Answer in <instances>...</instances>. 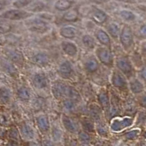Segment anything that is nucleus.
Returning <instances> with one entry per match:
<instances>
[{"instance_id":"32","label":"nucleus","mask_w":146,"mask_h":146,"mask_svg":"<svg viewBox=\"0 0 146 146\" xmlns=\"http://www.w3.org/2000/svg\"><path fill=\"white\" fill-rule=\"evenodd\" d=\"M139 131L138 129L132 130V131H129V132L126 133V135H125V137H126L129 139H135V138L137 137V135H139Z\"/></svg>"},{"instance_id":"45","label":"nucleus","mask_w":146,"mask_h":146,"mask_svg":"<svg viewBox=\"0 0 146 146\" xmlns=\"http://www.w3.org/2000/svg\"><path fill=\"white\" fill-rule=\"evenodd\" d=\"M2 4L0 2V10H2Z\"/></svg>"},{"instance_id":"24","label":"nucleus","mask_w":146,"mask_h":146,"mask_svg":"<svg viewBox=\"0 0 146 146\" xmlns=\"http://www.w3.org/2000/svg\"><path fill=\"white\" fill-rule=\"evenodd\" d=\"M82 42H83V45L88 49H94L96 45L94 39L90 35H84L82 39Z\"/></svg>"},{"instance_id":"21","label":"nucleus","mask_w":146,"mask_h":146,"mask_svg":"<svg viewBox=\"0 0 146 146\" xmlns=\"http://www.w3.org/2000/svg\"><path fill=\"white\" fill-rule=\"evenodd\" d=\"M72 5V2L69 0H58L55 4V7L58 10L64 11L70 9Z\"/></svg>"},{"instance_id":"29","label":"nucleus","mask_w":146,"mask_h":146,"mask_svg":"<svg viewBox=\"0 0 146 146\" xmlns=\"http://www.w3.org/2000/svg\"><path fill=\"white\" fill-rule=\"evenodd\" d=\"M99 100L103 108H108L109 107V100L108 97L105 93H101L99 96Z\"/></svg>"},{"instance_id":"30","label":"nucleus","mask_w":146,"mask_h":146,"mask_svg":"<svg viewBox=\"0 0 146 146\" xmlns=\"http://www.w3.org/2000/svg\"><path fill=\"white\" fill-rule=\"evenodd\" d=\"M121 17L126 21H133L135 19V15L130 11L123 10L121 12Z\"/></svg>"},{"instance_id":"44","label":"nucleus","mask_w":146,"mask_h":146,"mask_svg":"<svg viewBox=\"0 0 146 146\" xmlns=\"http://www.w3.org/2000/svg\"><path fill=\"white\" fill-rule=\"evenodd\" d=\"M25 146H38V145L35 143H29Z\"/></svg>"},{"instance_id":"7","label":"nucleus","mask_w":146,"mask_h":146,"mask_svg":"<svg viewBox=\"0 0 146 146\" xmlns=\"http://www.w3.org/2000/svg\"><path fill=\"white\" fill-rule=\"evenodd\" d=\"M117 66L124 75L129 76L132 74L133 68L131 62L126 57H121L117 61Z\"/></svg>"},{"instance_id":"26","label":"nucleus","mask_w":146,"mask_h":146,"mask_svg":"<svg viewBox=\"0 0 146 146\" xmlns=\"http://www.w3.org/2000/svg\"><path fill=\"white\" fill-rule=\"evenodd\" d=\"M18 96L21 100H23V101L29 100L30 99L29 91L28 88H26V87H21L18 91Z\"/></svg>"},{"instance_id":"16","label":"nucleus","mask_w":146,"mask_h":146,"mask_svg":"<svg viewBox=\"0 0 146 146\" xmlns=\"http://www.w3.org/2000/svg\"><path fill=\"white\" fill-rule=\"evenodd\" d=\"M36 123L39 129L42 131H47L49 129V121L45 115H40L36 118Z\"/></svg>"},{"instance_id":"23","label":"nucleus","mask_w":146,"mask_h":146,"mask_svg":"<svg viewBox=\"0 0 146 146\" xmlns=\"http://www.w3.org/2000/svg\"><path fill=\"white\" fill-rule=\"evenodd\" d=\"M11 98L10 91L7 88H0V101L3 103H7L10 102Z\"/></svg>"},{"instance_id":"10","label":"nucleus","mask_w":146,"mask_h":146,"mask_svg":"<svg viewBox=\"0 0 146 146\" xmlns=\"http://www.w3.org/2000/svg\"><path fill=\"white\" fill-rule=\"evenodd\" d=\"M58 72H59L60 75L63 78H70L72 73V66L71 63L67 61L62 62L59 66Z\"/></svg>"},{"instance_id":"31","label":"nucleus","mask_w":146,"mask_h":146,"mask_svg":"<svg viewBox=\"0 0 146 146\" xmlns=\"http://www.w3.org/2000/svg\"><path fill=\"white\" fill-rule=\"evenodd\" d=\"M29 3H31L30 0H18L15 2H14L13 5L18 8H21V7L27 6Z\"/></svg>"},{"instance_id":"14","label":"nucleus","mask_w":146,"mask_h":146,"mask_svg":"<svg viewBox=\"0 0 146 146\" xmlns=\"http://www.w3.org/2000/svg\"><path fill=\"white\" fill-rule=\"evenodd\" d=\"M7 56L12 62L17 64H21L23 62V56L21 52L16 50H9L7 52Z\"/></svg>"},{"instance_id":"42","label":"nucleus","mask_w":146,"mask_h":146,"mask_svg":"<svg viewBox=\"0 0 146 146\" xmlns=\"http://www.w3.org/2000/svg\"><path fill=\"white\" fill-rule=\"evenodd\" d=\"M141 77L143 80L145 82H146V66H144L141 70Z\"/></svg>"},{"instance_id":"40","label":"nucleus","mask_w":146,"mask_h":146,"mask_svg":"<svg viewBox=\"0 0 146 146\" xmlns=\"http://www.w3.org/2000/svg\"><path fill=\"white\" fill-rule=\"evenodd\" d=\"M139 32H140V35L143 37L146 38V25L142 26L140 29H139Z\"/></svg>"},{"instance_id":"9","label":"nucleus","mask_w":146,"mask_h":146,"mask_svg":"<svg viewBox=\"0 0 146 146\" xmlns=\"http://www.w3.org/2000/svg\"><path fill=\"white\" fill-rule=\"evenodd\" d=\"M62 48L64 52L70 56H75L78 53V48L76 45L71 42L64 41L62 43Z\"/></svg>"},{"instance_id":"34","label":"nucleus","mask_w":146,"mask_h":146,"mask_svg":"<svg viewBox=\"0 0 146 146\" xmlns=\"http://www.w3.org/2000/svg\"><path fill=\"white\" fill-rule=\"evenodd\" d=\"M83 126L84 127L85 129L88 130V131H92L94 130L93 123L88 121H85L83 123Z\"/></svg>"},{"instance_id":"25","label":"nucleus","mask_w":146,"mask_h":146,"mask_svg":"<svg viewBox=\"0 0 146 146\" xmlns=\"http://www.w3.org/2000/svg\"><path fill=\"white\" fill-rule=\"evenodd\" d=\"M78 13L76 10H72L70 11L67 12L64 15L63 18L64 20L66 21H75L78 19Z\"/></svg>"},{"instance_id":"4","label":"nucleus","mask_w":146,"mask_h":146,"mask_svg":"<svg viewBox=\"0 0 146 146\" xmlns=\"http://www.w3.org/2000/svg\"><path fill=\"white\" fill-rule=\"evenodd\" d=\"M96 53L102 63L106 66H111L113 64V55L108 48H99L96 50Z\"/></svg>"},{"instance_id":"28","label":"nucleus","mask_w":146,"mask_h":146,"mask_svg":"<svg viewBox=\"0 0 146 146\" xmlns=\"http://www.w3.org/2000/svg\"><path fill=\"white\" fill-rule=\"evenodd\" d=\"M11 26L7 22L4 21H0V33L5 34L10 32L11 30Z\"/></svg>"},{"instance_id":"43","label":"nucleus","mask_w":146,"mask_h":146,"mask_svg":"<svg viewBox=\"0 0 146 146\" xmlns=\"http://www.w3.org/2000/svg\"><path fill=\"white\" fill-rule=\"evenodd\" d=\"M44 146H54V145H53V143H52L50 141H49V140H45V141H44Z\"/></svg>"},{"instance_id":"2","label":"nucleus","mask_w":146,"mask_h":146,"mask_svg":"<svg viewBox=\"0 0 146 146\" xmlns=\"http://www.w3.org/2000/svg\"><path fill=\"white\" fill-rule=\"evenodd\" d=\"M120 40L121 45H123L125 49H129L133 45L134 36L131 29L129 26H125L123 28L120 35Z\"/></svg>"},{"instance_id":"49","label":"nucleus","mask_w":146,"mask_h":146,"mask_svg":"<svg viewBox=\"0 0 146 146\" xmlns=\"http://www.w3.org/2000/svg\"><path fill=\"white\" fill-rule=\"evenodd\" d=\"M145 146H146V145H145Z\"/></svg>"},{"instance_id":"35","label":"nucleus","mask_w":146,"mask_h":146,"mask_svg":"<svg viewBox=\"0 0 146 146\" xmlns=\"http://www.w3.org/2000/svg\"><path fill=\"white\" fill-rule=\"evenodd\" d=\"M61 136H62L61 131H60L58 129H56V128L53 129V139H54L55 140H58V139L61 138Z\"/></svg>"},{"instance_id":"22","label":"nucleus","mask_w":146,"mask_h":146,"mask_svg":"<svg viewBox=\"0 0 146 146\" xmlns=\"http://www.w3.org/2000/svg\"><path fill=\"white\" fill-rule=\"evenodd\" d=\"M85 66H86V69L87 71L89 72H96V70H98L99 64L96 59L91 58V59L87 61Z\"/></svg>"},{"instance_id":"27","label":"nucleus","mask_w":146,"mask_h":146,"mask_svg":"<svg viewBox=\"0 0 146 146\" xmlns=\"http://www.w3.org/2000/svg\"><path fill=\"white\" fill-rule=\"evenodd\" d=\"M108 30L113 38H117L119 35V27L115 23H110L108 27Z\"/></svg>"},{"instance_id":"48","label":"nucleus","mask_w":146,"mask_h":146,"mask_svg":"<svg viewBox=\"0 0 146 146\" xmlns=\"http://www.w3.org/2000/svg\"><path fill=\"white\" fill-rule=\"evenodd\" d=\"M82 146H87V145H82Z\"/></svg>"},{"instance_id":"41","label":"nucleus","mask_w":146,"mask_h":146,"mask_svg":"<svg viewBox=\"0 0 146 146\" xmlns=\"http://www.w3.org/2000/svg\"><path fill=\"white\" fill-rule=\"evenodd\" d=\"M141 53L144 56H146V41H144L141 44Z\"/></svg>"},{"instance_id":"46","label":"nucleus","mask_w":146,"mask_h":146,"mask_svg":"<svg viewBox=\"0 0 146 146\" xmlns=\"http://www.w3.org/2000/svg\"><path fill=\"white\" fill-rule=\"evenodd\" d=\"M144 137H145V138H146V131L144 133Z\"/></svg>"},{"instance_id":"47","label":"nucleus","mask_w":146,"mask_h":146,"mask_svg":"<svg viewBox=\"0 0 146 146\" xmlns=\"http://www.w3.org/2000/svg\"><path fill=\"white\" fill-rule=\"evenodd\" d=\"M1 42H2V39H1V37H0V44H1Z\"/></svg>"},{"instance_id":"19","label":"nucleus","mask_w":146,"mask_h":146,"mask_svg":"<svg viewBox=\"0 0 146 146\" xmlns=\"http://www.w3.org/2000/svg\"><path fill=\"white\" fill-rule=\"evenodd\" d=\"M107 15L106 14L104 13V12L101 11V10H96L95 12H94L92 15H91V18L94 21H95L96 23H100V24H102V23H105L107 20Z\"/></svg>"},{"instance_id":"18","label":"nucleus","mask_w":146,"mask_h":146,"mask_svg":"<svg viewBox=\"0 0 146 146\" xmlns=\"http://www.w3.org/2000/svg\"><path fill=\"white\" fill-rule=\"evenodd\" d=\"M62 123H63L64 126L67 131L72 133L76 132V125L70 119V118L66 116V115H63V117H62Z\"/></svg>"},{"instance_id":"36","label":"nucleus","mask_w":146,"mask_h":146,"mask_svg":"<svg viewBox=\"0 0 146 146\" xmlns=\"http://www.w3.org/2000/svg\"><path fill=\"white\" fill-rule=\"evenodd\" d=\"M79 137L80 139H82L83 141H88L90 139V136L87 134L86 132H84V131H81L79 134Z\"/></svg>"},{"instance_id":"39","label":"nucleus","mask_w":146,"mask_h":146,"mask_svg":"<svg viewBox=\"0 0 146 146\" xmlns=\"http://www.w3.org/2000/svg\"><path fill=\"white\" fill-rule=\"evenodd\" d=\"M139 103H140V105L143 108L146 109V94H145L144 95H143L140 97V99H139Z\"/></svg>"},{"instance_id":"8","label":"nucleus","mask_w":146,"mask_h":146,"mask_svg":"<svg viewBox=\"0 0 146 146\" xmlns=\"http://www.w3.org/2000/svg\"><path fill=\"white\" fill-rule=\"evenodd\" d=\"M33 83L36 88H44L48 86V78L44 73H36L34 76Z\"/></svg>"},{"instance_id":"37","label":"nucleus","mask_w":146,"mask_h":146,"mask_svg":"<svg viewBox=\"0 0 146 146\" xmlns=\"http://www.w3.org/2000/svg\"><path fill=\"white\" fill-rule=\"evenodd\" d=\"M64 107L66 109L68 110L72 109V108H74V106H75L72 100H66V101L64 102Z\"/></svg>"},{"instance_id":"5","label":"nucleus","mask_w":146,"mask_h":146,"mask_svg":"<svg viewBox=\"0 0 146 146\" xmlns=\"http://www.w3.org/2000/svg\"><path fill=\"white\" fill-rule=\"evenodd\" d=\"M132 123L133 119L131 118H114L112 121L111 129L115 131H119L131 126Z\"/></svg>"},{"instance_id":"15","label":"nucleus","mask_w":146,"mask_h":146,"mask_svg":"<svg viewBox=\"0 0 146 146\" xmlns=\"http://www.w3.org/2000/svg\"><path fill=\"white\" fill-rule=\"evenodd\" d=\"M96 39L99 40L100 43L105 46H110V39L108 36V34L102 29H100L96 33Z\"/></svg>"},{"instance_id":"11","label":"nucleus","mask_w":146,"mask_h":146,"mask_svg":"<svg viewBox=\"0 0 146 146\" xmlns=\"http://www.w3.org/2000/svg\"><path fill=\"white\" fill-rule=\"evenodd\" d=\"M78 30L74 27H65L61 29L60 35L66 39H73L76 36Z\"/></svg>"},{"instance_id":"12","label":"nucleus","mask_w":146,"mask_h":146,"mask_svg":"<svg viewBox=\"0 0 146 146\" xmlns=\"http://www.w3.org/2000/svg\"><path fill=\"white\" fill-rule=\"evenodd\" d=\"M113 84L117 88H124L126 86V81L124 77L118 72H115L113 75Z\"/></svg>"},{"instance_id":"13","label":"nucleus","mask_w":146,"mask_h":146,"mask_svg":"<svg viewBox=\"0 0 146 146\" xmlns=\"http://www.w3.org/2000/svg\"><path fill=\"white\" fill-rule=\"evenodd\" d=\"M32 61L40 66H47L49 64V57L44 53H39L32 57Z\"/></svg>"},{"instance_id":"3","label":"nucleus","mask_w":146,"mask_h":146,"mask_svg":"<svg viewBox=\"0 0 146 146\" xmlns=\"http://www.w3.org/2000/svg\"><path fill=\"white\" fill-rule=\"evenodd\" d=\"M32 15V14L28 12L23 11L21 10H10L4 13L1 17L5 19H8L12 21H19L26 19Z\"/></svg>"},{"instance_id":"1","label":"nucleus","mask_w":146,"mask_h":146,"mask_svg":"<svg viewBox=\"0 0 146 146\" xmlns=\"http://www.w3.org/2000/svg\"><path fill=\"white\" fill-rule=\"evenodd\" d=\"M27 25L30 31L37 32V33H45L49 29V26L48 23L39 18H35V19L29 21L27 22Z\"/></svg>"},{"instance_id":"33","label":"nucleus","mask_w":146,"mask_h":146,"mask_svg":"<svg viewBox=\"0 0 146 146\" xmlns=\"http://www.w3.org/2000/svg\"><path fill=\"white\" fill-rule=\"evenodd\" d=\"M43 7H44L43 4L38 2V3H35V5H34L33 6L30 8V10H32V11H34V12H37L42 10Z\"/></svg>"},{"instance_id":"38","label":"nucleus","mask_w":146,"mask_h":146,"mask_svg":"<svg viewBox=\"0 0 146 146\" xmlns=\"http://www.w3.org/2000/svg\"><path fill=\"white\" fill-rule=\"evenodd\" d=\"M137 121L140 123H144L146 121V113L145 112H140L139 115H138Z\"/></svg>"},{"instance_id":"17","label":"nucleus","mask_w":146,"mask_h":146,"mask_svg":"<svg viewBox=\"0 0 146 146\" xmlns=\"http://www.w3.org/2000/svg\"><path fill=\"white\" fill-rule=\"evenodd\" d=\"M130 89L133 93L137 94L144 91V86L138 79H134L130 82Z\"/></svg>"},{"instance_id":"20","label":"nucleus","mask_w":146,"mask_h":146,"mask_svg":"<svg viewBox=\"0 0 146 146\" xmlns=\"http://www.w3.org/2000/svg\"><path fill=\"white\" fill-rule=\"evenodd\" d=\"M21 132L26 139H32L35 135L33 129L27 123H24L21 126Z\"/></svg>"},{"instance_id":"6","label":"nucleus","mask_w":146,"mask_h":146,"mask_svg":"<svg viewBox=\"0 0 146 146\" xmlns=\"http://www.w3.org/2000/svg\"><path fill=\"white\" fill-rule=\"evenodd\" d=\"M53 96L57 99H59L65 95H68L69 88L66 86V85L62 81L55 82L52 88Z\"/></svg>"}]
</instances>
